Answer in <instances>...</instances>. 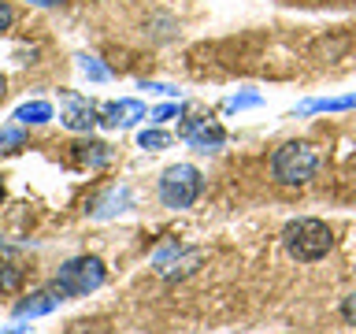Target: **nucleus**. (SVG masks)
<instances>
[{
    "mask_svg": "<svg viewBox=\"0 0 356 334\" xmlns=\"http://www.w3.org/2000/svg\"><path fill=\"white\" fill-rule=\"evenodd\" d=\"M282 245L297 264H316L334 249V234L323 219H293L282 230Z\"/></svg>",
    "mask_w": 356,
    "mask_h": 334,
    "instance_id": "nucleus-1",
    "label": "nucleus"
},
{
    "mask_svg": "<svg viewBox=\"0 0 356 334\" xmlns=\"http://www.w3.org/2000/svg\"><path fill=\"white\" fill-rule=\"evenodd\" d=\"M271 171H275V178L282 186H305V182H312L316 171H319L316 145H308V141L282 145V149L275 152V160H271Z\"/></svg>",
    "mask_w": 356,
    "mask_h": 334,
    "instance_id": "nucleus-2",
    "label": "nucleus"
},
{
    "mask_svg": "<svg viewBox=\"0 0 356 334\" xmlns=\"http://www.w3.org/2000/svg\"><path fill=\"white\" fill-rule=\"evenodd\" d=\"M200 189H204V182H200V171L193 164H175L160 178V200L167 208H189L200 197Z\"/></svg>",
    "mask_w": 356,
    "mask_h": 334,
    "instance_id": "nucleus-3",
    "label": "nucleus"
},
{
    "mask_svg": "<svg viewBox=\"0 0 356 334\" xmlns=\"http://www.w3.org/2000/svg\"><path fill=\"white\" fill-rule=\"evenodd\" d=\"M56 283L63 286L67 297H86V294H93V289L104 286V264H100L97 256H78V260L60 267V278H56Z\"/></svg>",
    "mask_w": 356,
    "mask_h": 334,
    "instance_id": "nucleus-4",
    "label": "nucleus"
},
{
    "mask_svg": "<svg viewBox=\"0 0 356 334\" xmlns=\"http://www.w3.org/2000/svg\"><path fill=\"white\" fill-rule=\"evenodd\" d=\"M182 141H189L197 152H216L222 141H227V134H222V127L219 122H211V119H200V116H193V119H186L182 122Z\"/></svg>",
    "mask_w": 356,
    "mask_h": 334,
    "instance_id": "nucleus-5",
    "label": "nucleus"
},
{
    "mask_svg": "<svg viewBox=\"0 0 356 334\" xmlns=\"http://www.w3.org/2000/svg\"><path fill=\"white\" fill-rule=\"evenodd\" d=\"M200 256L197 249H167V253H160L156 256V271H160V278H186V275H193L197 267H200Z\"/></svg>",
    "mask_w": 356,
    "mask_h": 334,
    "instance_id": "nucleus-6",
    "label": "nucleus"
},
{
    "mask_svg": "<svg viewBox=\"0 0 356 334\" xmlns=\"http://www.w3.org/2000/svg\"><path fill=\"white\" fill-rule=\"evenodd\" d=\"M60 301H67V294H63V286L60 283H52V286H44V289H38V294H30L26 301H19L15 305V316L22 319V316H44V312H52Z\"/></svg>",
    "mask_w": 356,
    "mask_h": 334,
    "instance_id": "nucleus-7",
    "label": "nucleus"
},
{
    "mask_svg": "<svg viewBox=\"0 0 356 334\" xmlns=\"http://www.w3.org/2000/svg\"><path fill=\"white\" fill-rule=\"evenodd\" d=\"M63 127H71V130H93L97 127V108H89L86 100H78V97H67V108H63Z\"/></svg>",
    "mask_w": 356,
    "mask_h": 334,
    "instance_id": "nucleus-8",
    "label": "nucleus"
},
{
    "mask_svg": "<svg viewBox=\"0 0 356 334\" xmlns=\"http://www.w3.org/2000/svg\"><path fill=\"white\" fill-rule=\"evenodd\" d=\"M138 119H145L141 100H115V104L104 108V122H111V127H134Z\"/></svg>",
    "mask_w": 356,
    "mask_h": 334,
    "instance_id": "nucleus-9",
    "label": "nucleus"
},
{
    "mask_svg": "<svg viewBox=\"0 0 356 334\" xmlns=\"http://www.w3.org/2000/svg\"><path fill=\"white\" fill-rule=\"evenodd\" d=\"M74 160L82 167H104L111 160V145H104V141H78L74 145Z\"/></svg>",
    "mask_w": 356,
    "mask_h": 334,
    "instance_id": "nucleus-10",
    "label": "nucleus"
},
{
    "mask_svg": "<svg viewBox=\"0 0 356 334\" xmlns=\"http://www.w3.org/2000/svg\"><path fill=\"white\" fill-rule=\"evenodd\" d=\"M345 108H356V93H349V97L308 100V104H300V108H297V116H308V111H345Z\"/></svg>",
    "mask_w": 356,
    "mask_h": 334,
    "instance_id": "nucleus-11",
    "label": "nucleus"
},
{
    "mask_svg": "<svg viewBox=\"0 0 356 334\" xmlns=\"http://www.w3.org/2000/svg\"><path fill=\"white\" fill-rule=\"evenodd\" d=\"M49 119H52V104H49V100H33V104H22L15 111L19 127H26V122H49Z\"/></svg>",
    "mask_w": 356,
    "mask_h": 334,
    "instance_id": "nucleus-12",
    "label": "nucleus"
},
{
    "mask_svg": "<svg viewBox=\"0 0 356 334\" xmlns=\"http://www.w3.org/2000/svg\"><path fill=\"white\" fill-rule=\"evenodd\" d=\"M63 334H111V323L108 319H74Z\"/></svg>",
    "mask_w": 356,
    "mask_h": 334,
    "instance_id": "nucleus-13",
    "label": "nucleus"
},
{
    "mask_svg": "<svg viewBox=\"0 0 356 334\" xmlns=\"http://www.w3.org/2000/svg\"><path fill=\"white\" fill-rule=\"evenodd\" d=\"M138 145H141V149H167V145H171V134H163V130H141L138 134Z\"/></svg>",
    "mask_w": 356,
    "mask_h": 334,
    "instance_id": "nucleus-14",
    "label": "nucleus"
},
{
    "mask_svg": "<svg viewBox=\"0 0 356 334\" xmlns=\"http://www.w3.org/2000/svg\"><path fill=\"white\" fill-rule=\"evenodd\" d=\"M78 67H82V74L93 78V82H108V71L93 60V56H78Z\"/></svg>",
    "mask_w": 356,
    "mask_h": 334,
    "instance_id": "nucleus-15",
    "label": "nucleus"
},
{
    "mask_svg": "<svg viewBox=\"0 0 356 334\" xmlns=\"http://www.w3.org/2000/svg\"><path fill=\"white\" fill-rule=\"evenodd\" d=\"M22 149V130L19 127H4L0 130V152H15Z\"/></svg>",
    "mask_w": 356,
    "mask_h": 334,
    "instance_id": "nucleus-16",
    "label": "nucleus"
},
{
    "mask_svg": "<svg viewBox=\"0 0 356 334\" xmlns=\"http://www.w3.org/2000/svg\"><path fill=\"white\" fill-rule=\"evenodd\" d=\"M252 104H260V97H256V93H245V97H230L222 108H227V111H241V108H252Z\"/></svg>",
    "mask_w": 356,
    "mask_h": 334,
    "instance_id": "nucleus-17",
    "label": "nucleus"
},
{
    "mask_svg": "<svg viewBox=\"0 0 356 334\" xmlns=\"http://www.w3.org/2000/svg\"><path fill=\"white\" fill-rule=\"evenodd\" d=\"M11 22H15V11H11V4H4V0H0V33H4Z\"/></svg>",
    "mask_w": 356,
    "mask_h": 334,
    "instance_id": "nucleus-18",
    "label": "nucleus"
},
{
    "mask_svg": "<svg viewBox=\"0 0 356 334\" xmlns=\"http://www.w3.org/2000/svg\"><path fill=\"white\" fill-rule=\"evenodd\" d=\"M175 116H178V104H163V108H156V111H152V119H156V122H167V119H175Z\"/></svg>",
    "mask_w": 356,
    "mask_h": 334,
    "instance_id": "nucleus-19",
    "label": "nucleus"
},
{
    "mask_svg": "<svg viewBox=\"0 0 356 334\" xmlns=\"http://www.w3.org/2000/svg\"><path fill=\"white\" fill-rule=\"evenodd\" d=\"M341 316L349 319V323H356V294H349V297H345V305H341Z\"/></svg>",
    "mask_w": 356,
    "mask_h": 334,
    "instance_id": "nucleus-20",
    "label": "nucleus"
},
{
    "mask_svg": "<svg viewBox=\"0 0 356 334\" xmlns=\"http://www.w3.org/2000/svg\"><path fill=\"white\" fill-rule=\"evenodd\" d=\"M4 93H8V82H4V74H0V100H4Z\"/></svg>",
    "mask_w": 356,
    "mask_h": 334,
    "instance_id": "nucleus-21",
    "label": "nucleus"
},
{
    "mask_svg": "<svg viewBox=\"0 0 356 334\" xmlns=\"http://www.w3.org/2000/svg\"><path fill=\"white\" fill-rule=\"evenodd\" d=\"M4 334H26V327H11V331H4Z\"/></svg>",
    "mask_w": 356,
    "mask_h": 334,
    "instance_id": "nucleus-22",
    "label": "nucleus"
},
{
    "mask_svg": "<svg viewBox=\"0 0 356 334\" xmlns=\"http://www.w3.org/2000/svg\"><path fill=\"white\" fill-rule=\"evenodd\" d=\"M0 205H4V175H0Z\"/></svg>",
    "mask_w": 356,
    "mask_h": 334,
    "instance_id": "nucleus-23",
    "label": "nucleus"
},
{
    "mask_svg": "<svg viewBox=\"0 0 356 334\" xmlns=\"http://www.w3.org/2000/svg\"><path fill=\"white\" fill-rule=\"evenodd\" d=\"M33 4H41V8H49V4H52V0H33Z\"/></svg>",
    "mask_w": 356,
    "mask_h": 334,
    "instance_id": "nucleus-24",
    "label": "nucleus"
}]
</instances>
